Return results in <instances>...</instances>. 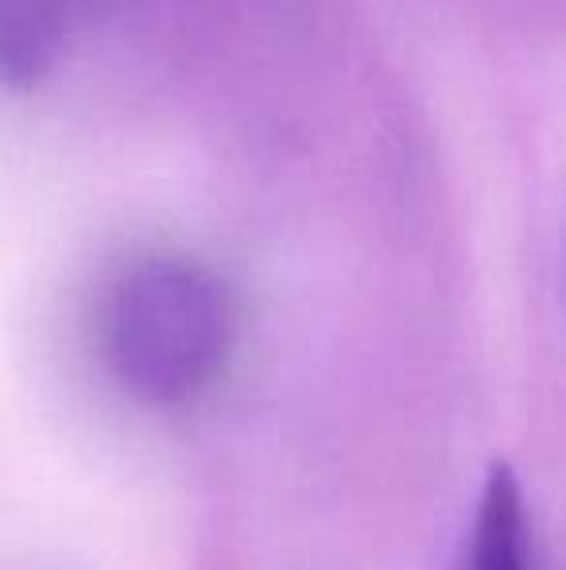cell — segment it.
Segmentation results:
<instances>
[{"label":"cell","mask_w":566,"mask_h":570,"mask_svg":"<svg viewBox=\"0 0 566 570\" xmlns=\"http://www.w3.org/2000/svg\"><path fill=\"white\" fill-rule=\"evenodd\" d=\"M229 345L234 307L226 287L190 261H143L109 295L106 361L140 404L198 400L226 368Z\"/></svg>","instance_id":"6da1fadb"},{"label":"cell","mask_w":566,"mask_h":570,"mask_svg":"<svg viewBox=\"0 0 566 570\" xmlns=\"http://www.w3.org/2000/svg\"><path fill=\"white\" fill-rule=\"evenodd\" d=\"M461 570H536L528 504L508 465H493L485 478Z\"/></svg>","instance_id":"7a4b0ae2"},{"label":"cell","mask_w":566,"mask_h":570,"mask_svg":"<svg viewBox=\"0 0 566 570\" xmlns=\"http://www.w3.org/2000/svg\"><path fill=\"white\" fill-rule=\"evenodd\" d=\"M78 0H0V78L31 82L59 55Z\"/></svg>","instance_id":"3957f363"}]
</instances>
